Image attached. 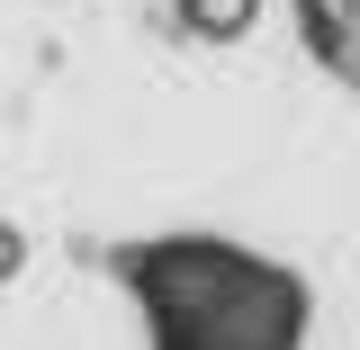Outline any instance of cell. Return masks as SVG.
Here are the masks:
<instances>
[{"instance_id":"cell-1","label":"cell","mask_w":360,"mask_h":350,"mask_svg":"<svg viewBox=\"0 0 360 350\" xmlns=\"http://www.w3.org/2000/svg\"><path fill=\"white\" fill-rule=\"evenodd\" d=\"M189 9V27H207V36H234L243 18H252V0H180Z\"/></svg>"}]
</instances>
